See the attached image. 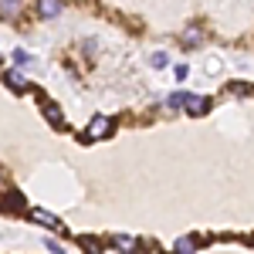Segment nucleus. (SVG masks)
<instances>
[{"instance_id": "nucleus-1", "label": "nucleus", "mask_w": 254, "mask_h": 254, "mask_svg": "<svg viewBox=\"0 0 254 254\" xmlns=\"http://www.w3.org/2000/svg\"><path fill=\"white\" fill-rule=\"evenodd\" d=\"M112 129H116V122L109 116H95L92 122H88V129H85V139L88 142H95V139H109L112 136Z\"/></svg>"}, {"instance_id": "nucleus-2", "label": "nucleus", "mask_w": 254, "mask_h": 254, "mask_svg": "<svg viewBox=\"0 0 254 254\" xmlns=\"http://www.w3.org/2000/svg\"><path fill=\"white\" fill-rule=\"evenodd\" d=\"M31 220H34V224H44L48 231H64L61 220L51 214V210H44V207H31Z\"/></svg>"}, {"instance_id": "nucleus-3", "label": "nucleus", "mask_w": 254, "mask_h": 254, "mask_svg": "<svg viewBox=\"0 0 254 254\" xmlns=\"http://www.w3.org/2000/svg\"><path fill=\"white\" fill-rule=\"evenodd\" d=\"M183 109H187L193 119H200V116H207V112H210V98H203V95H187Z\"/></svg>"}, {"instance_id": "nucleus-4", "label": "nucleus", "mask_w": 254, "mask_h": 254, "mask_svg": "<svg viewBox=\"0 0 254 254\" xmlns=\"http://www.w3.org/2000/svg\"><path fill=\"white\" fill-rule=\"evenodd\" d=\"M0 207H3L7 214H14V210H24V193H17V190L3 193V196H0Z\"/></svg>"}, {"instance_id": "nucleus-5", "label": "nucleus", "mask_w": 254, "mask_h": 254, "mask_svg": "<svg viewBox=\"0 0 254 254\" xmlns=\"http://www.w3.org/2000/svg\"><path fill=\"white\" fill-rule=\"evenodd\" d=\"M41 109H44V116H48V122H51L55 129H64V116H61V109L55 102H41Z\"/></svg>"}, {"instance_id": "nucleus-6", "label": "nucleus", "mask_w": 254, "mask_h": 254, "mask_svg": "<svg viewBox=\"0 0 254 254\" xmlns=\"http://www.w3.org/2000/svg\"><path fill=\"white\" fill-rule=\"evenodd\" d=\"M3 85L14 88V92H31V85H27V78H24L20 71H7V75H3Z\"/></svg>"}, {"instance_id": "nucleus-7", "label": "nucleus", "mask_w": 254, "mask_h": 254, "mask_svg": "<svg viewBox=\"0 0 254 254\" xmlns=\"http://www.w3.org/2000/svg\"><path fill=\"white\" fill-rule=\"evenodd\" d=\"M112 244H116L122 254H136L139 251V241H136V237H129V234H116V237H112Z\"/></svg>"}, {"instance_id": "nucleus-8", "label": "nucleus", "mask_w": 254, "mask_h": 254, "mask_svg": "<svg viewBox=\"0 0 254 254\" xmlns=\"http://www.w3.org/2000/svg\"><path fill=\"white\" fill-rule=\"evenodd\" d=\"M38 14H41V17H48V20L58 17V14H61V0H38Z\"/></svg>"}, {"instance_id": "nucleus-9", "label": "nucleus", "mask_w": 254, "mask_h": 254, "mask_svg": "<svg viewBox=\"0 0 254 254\" xmlns=\"http://www.w3.org/2000/svg\"><path fill=\"white\" fill-rule=\"evenodd\" d=\"M20 14V0H0V17L3 20H17Z\"/></svg>"}, {"instance_id": "nucleus-10", "label": "nucleus", "mask_w": 254, "mask_h": 254, "mask_svg": "<svg viewBox=\"0 0 254 254\" xmlns=\"http://www.w3.org/2000/svg\"><path fill=\"white\" fill-rule=\"evenodd\" d=\"M78 244H81L88 254H102V241H98V237H92V234H81Z\"/></svg>"}, {"instance_id": "nucleus-11", "label": "nucleus", "mask_w": 254, "mask_h": 254, "mask_svg": "<svg viewBox=\"0 0 254 254\" xmlns=\"http://www.w3.org/2000/svg\"><path fill=\"white\" fill-rule=\"evenodd\" d=\"M193 248H196L193 237H180L176 241V254H193Z\"/></svg>"}, {"instance_id": "nucleus-12", "label": "nucleus", "mask_w": 254, "mask_h": 254, "mask_svg": "<svg viewBox=\"0 0 254 254\" xmlns=\"http://www.w3.org/2000/svg\"><path fill=\"white\" fill-rule=\"evenodd\" d=\"M183 44H187V48H196V44H200V27H190V31L183 34Z\"/></svg>"}, {"instance_id": "nucleus-13", "label": "nucleus", "mask_w": 254, "mask_h": 254, "mask_svg": "<svg viewBox=\"0 0 254 254\" xmlns=\"http://www.w3.org/2000/svg\"><path fill=\"white\" fill-rule=\"evenodd\" d=\"M227 92H231V95H251V85H244V81H234Z\"/></svg>"}, {"instance_id": "nucleus-14", "label": "nucleus", "mask_w": 254, "mask_h": 254, "mask_svg": "<svg viewBox=\"0 0 254 254\" xmlns=\"http://www.w3.org/2000/svg\"><path fill=\"white\" fill-rule=\"evenodd\" d=\"M187 102V92H176V95H170V109H180Z\"/></svg>"}, {"instance_id": "nucleus-15", "label": "nucleus", "mask_w": 254, "mask_h": 254, "mask_svg": "<svg viewBox=\"0 0 254 254\" xmlns=\"http://www.w3.org/2000/svg\"><path fill=\"white\" fill-rule=\"evenodd\" d=\"M166 55H163V51H156V55H153V68H166Z\"/></svg>"}, {"instance_id": "nucleus-16", "label": "nucleus", "mask_w": 254, "mask_h": 254, "mask_svg": "<svg viewBox=\"0 0 254 254\" xmlns=\"http://www.w3.org/2000/svg\"><path fill=\"white\" fill-rule=\"evenodd\" d=\"M44 248H48L51 254H61V244H58V241H44Z\"/></svg>"}, {"instance_id": "nucleus-17", "label": "nucleus", "mask_w": 254, "mask_h": 254, "mask_svg": "<svg viewBox=\"0 0 254 254\" xmlns=\"http://www.w3.org/2000/svg\"><path fill=\"white\" fill-rule=\"evenodd\" d=\"M14 61H20V64H27V61H31V55H27V51H14Z\"/></svg>"}, {"instance_id": "nucleus-18", "label": "nucleus", "mask_w": 254, "mask_h": 254, "mask_svg": "<svg viewBox=\"0 0 254 254\" xmlns=\"http://www.w3.org/2000/svg\"><path fill=\"white\" fill-rule=\"evenodd\" d=\"M187 75H190V68H187V64H176V78L183 81V78H187Z\"/></svg>"}, {"instance_id": "nucleus-19", "label": "nucleus", "mask_w": 254, "mask_h": 254, "mask_svg": "<svg viewBox=\"0 0 254 254\" xmlns=\"http://www.w3.org/2000/svg\"><path fill=\"white\" fill-rule=\"evenodd\" d=\"M0 180H3V170H0Z\"/></svg>"}]
</instances>
